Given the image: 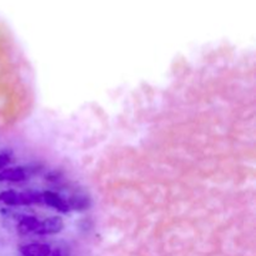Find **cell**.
I'll list each match as a JSON object with an SVG mask.
<instances>
[{"label": "cell", "instance_id": "1", "mask_svg": "<svg viewBox=\"0 0 256 256\" xmlns=\"http://www.w3.org/2000/svg\"><path fill=\"white\" fill-rule=\"evenodd\" d=\"M0 202L8 206H25V205L42 204V192H0Z\"/></svg>", "mask_w": 256, "mask_h": 256}, {"label": "cell", "instance_id": "2", "mask_svg": "<svg viewBox=\"0 0 256 256\" xmlns=\"http://www.w3.org/2000/svg\"><path fill=\"white\" fill-rule=\"evenodd\" d=\"M22 256H69L62 248H52L42 242H32L22 246Z\"/></svg>", "mask_w": 256, "mask_h": 256}, {"label": "cell", "instance_id": "3", "mask_svg": "<svg viewBox=\"0 0 256 256\" xmlns=\"http://www.w3.org/2000/svg\"><path fill=\"white\" fill-rule=\"evenodd\" d=\"M64 228V222L60 216H52L39 222L34 234L36 235H54L59 234Z\"/></svg>", "mask_w": 256, "mask_h": 256}, {"label": "cell", "instance_id": "4", "mask_svg": "<svg viewBox=\"0 0 256 256\" xmlns=\"http://www.w3.org/2000/svg\"><path fill=\"white\" fill-rule=\"evenodd\" d=\"M29 176V170L22 166L4 168L0 170V182H20Z\"/></svg>", "mask_w": 256, "mask_h": 256}, {"label": "cell", "instance_id": "5", "mask_svg": "<svg viewBox=\"0 0 256 256\" xmlns=\"http://www.w3.org/2000/svg\"><path fill=\"white\" fill-rule=\"evenodd\" d=\"M42 204L48 205V206L52 208V209L58 210L60 212H68L70 210L69 204L64 198L60 196L59 194L52 192H42Z\"/></svg>", "mask_w": 256, "mask_h": 256}, {"label": "cell", "instance_id": "6", "mask_svg": "<svg viewBox=\"0 0 256 256\" xmlns=\"http://www.w3.org/2000/svg\"><path fill=\"white\" fill-rule=\"evenodd\" d=\"M39 222L40 220H38V218L35 216H29V215L22 216V219L19 220V222H18V232L22 235L34 234Z\"/></svg>", "mask_w": 256, "mask_h": 256}, {"label": "cell", "instance_id": "7", "mask_svg": "<svg viewBox=\"0 0 256 256\" xmlns=\"http://www.w3.org/2000/svg\"><path fill=\"white\" fill-rule=\"evenodd\" d=\"M70 209L78 210V212H84V210H88L90 206V199L82 192H78V194H74L68 202Z\"/></svg>", "mask_w": 256, "mask_h": 256}, {"label": "cell", "instance_id": "8", "mask_svg": "<svg viewBox=\"0 0 256 256\" xmlns=\"http://www.w3.org/2000/svg\"><path fill=\"white\" fill-rule=\"evenodd\" d=\"M10 162V154L6 152H0V170L6 168V165Z\"/></svg>", "mask_w": 256, "mask_h": 256}]
</instances>
